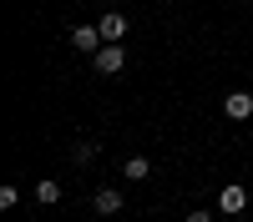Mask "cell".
Returning <instances> with one entry per match:
<instances>
[{
	"mask_svg": "<svg viewBox=\"0 0 253 222\" xmlns=\"http://www.w3.org/2000/svg\"><path fill=\"white\" fill-rule=\"evenodd\" d=\"M71 46H76V51H86V56H96L107 40H101V31H96V26H71Z\"/></svg>",
	"mask_w": 253,
	"mask_h": 222,
	"instance_id": "277c9868",
	"label": "cell"
},
{
	"mask_svg": "<svg viewBox=\"0 0 253 222\" xmlns=\"http://www.w3.org/2000/svg\"><path fill=\"white\" fill-rule=\"evenodd\" d=\"M36 202H41V207H56V202H61V182L56 177H41L36 182Z\"/></svg>",
	"mask_w": 253,
	"mask_h": 222,
	"instance_id": "52a82bcc",
	"label": "cell"
},
{
	"mask_svg": "<svg viewBox=\"0 0 253 222\" xmlns=\"http://www.w3.org/2000/svg\"><path fill=\"white\" fill-rule=\"evenodd\" d=\"M223 116H228V121H248V116H253V91L223 96Z\"/></svg>",
	"mask_w": 253,
	"mask_h": 222,
	"instance_id": "3957f363",
	"label": "cell"
},
{
	"mask_svg": "<svg viewBox=\"0 0 253 222\" xmlns=\"http://www.w3.org/2000/svg\"><path fill=\"white\" fill-rule=\"evenodd\" d=\"M96 157V141H76V161H91Z\"/></svg>",
	"mask_w": 253,
	"mask_h": 222,
	"instance_id": "30bf717a",
	"label": "cell"
},
{
	"mask_svg": "<svg viewBox=\"0 0 253 222\" xmlns=\"http://www.w3.org/2000/svg\"><path fill=\"white\" fill-rule=\"evenodd\" d=\"M96 31H101V40H107V46H122V35H126V15H101L96 20Z\"/></svg>",
	"mask_w": 253,
	"mask_h": 222,
	"instance_id": "5b68a950",
	"label": "cell"
},
{
	"mask_svg": "<svg viewBox=\"0 0 253 222\" xmlns=\"http://www.w3.org/2000/svg\"><path fill=\"white\" fill-rule=\"evenodd\" d=\"M122 177H126V182H147V177H152V161H147V157H126Z\"/></svg>",
	"mask_w": 253,
	"mask_h": 222,
	"instance_id": "ba28073f",
	"label": "cell"
},
{
	"mask_svg": "<svg viewBox=\"0 0 253 222\" xmlns=\"http://www.w3.org/2000/svg\"><path fill=\"white\" fill-rule=\"evenodd\" d=\"M91 207H96L101 217H117V212H122V192H117V187H101V192L91 197Z\"/></svg>",
	"mask_w": 253,
	"mask_h": 222,
	"instance_id": "8992f818",
	"label": "cell"
},
{
	"mask_svg": "<svg viewBox=\"0 0 253 222\" xmlns=\"http://www.w3.org/2000/svg\"><path fill=\"white\" fill-rule=\"evenodd\" d=\"M182 222H213V212H187Z\"/></svg>",
	"mask_w": 253,
	"mask_h": 222,
	"instance_id": "8fae6325",
	"label": "cell"
},
{
	"mask_svg": "<svg viewBox=\"0 0 253 222\" xmlns=\"http://www.w3.org/2000/svg\"><path fill=\"white\" fill-rule=\"evenodd\" d=\"M91 66H96L101 76H117V71L126 66V51H122V46H101V51L91 56Z\"/></svg>",
	"mask_w": 253,
	"mask_h": 222,
	"instance_id": "7a4b0ae2",
	"label": "cell"
},
{
	"mask_svg": "<svg viewBox=\"0 0 253 222\" xmlns=\"http://www.w3.org/2000/svg\"><path fill=\"white\" fill-rule=\"evenodd\" d=\"M15 202H20V187H15V182H5V187H0V207H5V212H10V207H15Z\"/></svg>",
	"mask_w": 253,
	"mask_h": 222,
	"instance_id": "9c48e42d",
	"label": "cell"
},
{
	"mask_svg": "<svg viewBox=\"0 0 253 222\" xmlns=\"http://www.w3.org/2000/svg\"><path fill=\"white\" fill-rule=\"evenodd\" d=\"M243 207H248V187H238V182H228V187L218 192V212H223V217H238Z\"/></svg>",
	"mask_w": 253,
	"mask_h": 222,
	"instance_id": "6da1fadb",
	"label": "cell"
}]
</instances>
